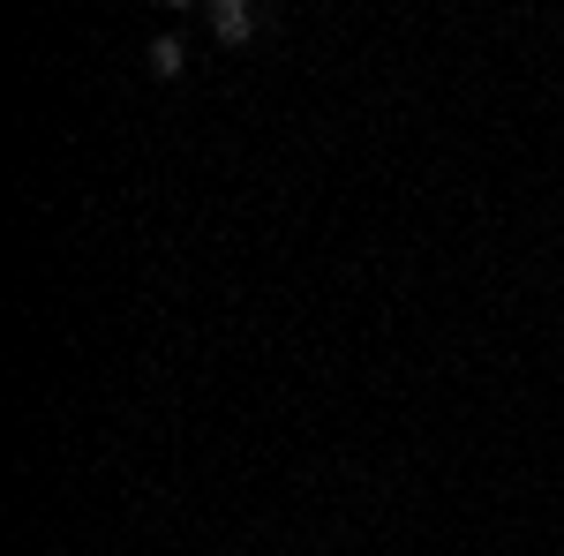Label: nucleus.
I'll use <instances>...</instances> for the list:
<instances>
[{
  "instance_id": "nucleus-1",
  "label": "nucleus",
  "mask_w": 564,
  "mask_h": 556,
  "mask_svg": "<svg viewBox=\"0 0 564 556\" xmlns=\"http://www.w3.org/2000/svg\"><path fill=\"white\" fill-rule=\"evenodd\" d=\"M204 15H212V39L226 45V53H234V45H249V39H257V8H249V0H212Z\"/></svg>"
},
{
  "instance_id": "nucleus-2",
  "label": "nucleus",
  "mask_w": 564,
  "mask_h": 556,
  "mask_svg": "<svg viewBox=\"0 0 564 556\" xmlns=\"http://www.w3.org/2000/svg\"><path fill=\"white\" fill-rule=\"evenodd\" d=\"M143 68H151L159 84H174L181 68H188V45H181L174 31H159V39H151V53H143Z\"/></svg>"
}]
</instances>
